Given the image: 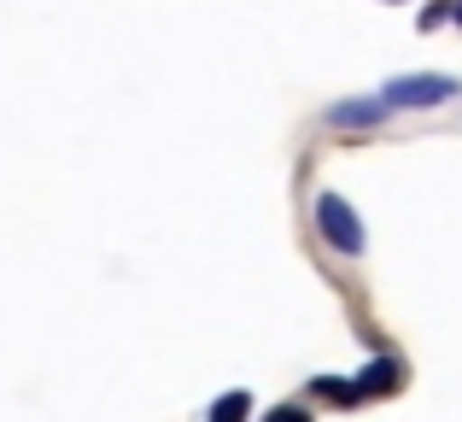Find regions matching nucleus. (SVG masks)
Listing matches in <instances>:
<instances>
[{"label": "nucleus", "instance_id": "nucleus-3", "mask_svg": "<svg viewBox=\"0 0 462 422\" xmlns=\"http://www.w3.org/2000/svg\"><path fill=\"white\" fill-rule=\"evenodd\" d=\"M386 117H393V106L381 100V94H351V100H334L322 112L328 129H381Z\"/></svg>", "mask_w": 462, "mask_h": 422}, {"label": "nucleus", "instance_id": "nucleus-8", "mask_svg": "<svg viewBox=\"0 0 462 422\" xmlns=\"http://www.w3.org/2000/svg\"><path fill=\"white\" fill-rule=\"evenodd\" d=\"M263 422H316V417L305 411V405H275V411L263 417Z\"/></svg>", "mask_w": 462, "mask_h": 422}, {"label": "nucleus", "instance_id": "nucleus-1", "mask_svg": "<svg viewBox=\"0 0 462 422\" xmlns=\"http://www.w3.org/2000/svg\"><path fill=\"white\" fill-rule=\"evenodd\" d=\"M381 100L393 112H439V106L462 100V77H445V70H410V77H386Z\"/></svg>", "mask_w": 462, "mask_h": 422}, {"label": "nucleus", "instance_id": "nucleus-4", "mask_svg": "<svg viewBox=\"0 0 462 422\" xmlns=\"http://www.w3.org/2000/svg\"><path fill=\"white\" fill-rule=\"evenodd\" d=\"M351 381H357L363 399H381V393H398V381H404V364H398L393 352H381V358H369V364H363Z\"/></svg>", "mask_w": 462, "mask_h": 422}, {"label": "nucleus", "instance_id": "nucleus-7", "mask_svg": "<svg viewBox=\"0 0 462 422\" xmlns=\"http://www.w3.org/2000/svg\"><path fill=\"white\" fill-rule=\"evenodd\" d=\"M439 23H451V6H445V0L421 6V30H439Z\"/></svg>", "mask_w": 462, "mask_h": 422}, {"label": "nucleus", "instance_id": "nucleus-2", "mask_svg": "<svg viewBox=\"0 0 462 422\" xmlns=\"http://www.w3.org/2000/svg\"><path fill=\"white\" fill-rule=\"evenodd\" d=\"M316 235H322V247L339 252V258H363V247H369L363 217L351 211V200L334 194V188H322V194H316Z\"/></svg>", "mask_w": 462, "mask_h": 422}, {"label": "nucleus", "instance_id": "nucleus-5", "mask_svg": "<svg viewBox=\"0 0 462 422\" xmlns=\"http://www.w3.org/2000/svg\"><path fill=\"white\" fill-rule=\"evenodd\" d=\"M310 393H316V399H328V405H363L357 381H339V376H310Z\"/></svg>", "mask_w": 462, "mask_h": 422}, {"label": "nucleus", "instance_id": "nucleus-9", "mask_svg": "<svg viewBox=\"0 0 462 422\" xmlns=\"http://www.w3.org/2000/svg\"><path fill=\"white\" fill-rule=\"evenodd\" d=\"M445 6H451V23L462 30V0H445Z\"/></svg>", "mask_w": 462, "mask_h": 422}, {"label": "nucleus", "instance_id": "nucleus-6", "mask_svg": "<svg viewBox=\"0 0 462 422\" xmlns=\"http://www.w3.org/2000/svg\"><path fill=\"white\" fill-rule=\"evenodd\" d=\"M246 417H252V393L235 388V393H223V399L211 405V417H205V422H246Z\"/></svg>", "mask_w": 462, "mask_h": 422}]
</instances>
